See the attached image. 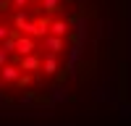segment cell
<instances>
[{
	"label": "cell",
	"mask_w": 131,
	"mask_h": 126,
	"mask_svg": "<svg viewBox=\"0 0 131 126\" xmlns=\"http://www.w3.org/2000/svg\"><path fill=\"white\" fill-rule=\"evenodd\" d=\"M128 60L131 0H0V121L113 113Z\"/></svg>",
	"instance_id": "obj_1"
}]
</instances>
